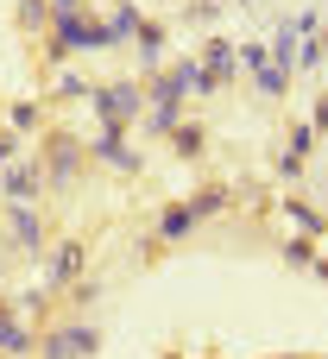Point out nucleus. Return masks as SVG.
<instances>
[{
	"label": "nucleus",
	"instance_id": "1",
	"mask_svg": "<svg viewBox=\"0 0 328 359\" xmlns=\"http://www.w3.org/2000/svg\"><path fill=\"white\" fill-rule=\"evenodd\" d=\"M107 114L126 120V114H133V88H114V95H107Z\"/></svg>",
	"mask_w": 328,
	"mask_h": 359
},
{
	"label": "nucleus",
	"instance_id": "2",
	"mask_svg": "<svg viewBox=\"0 0 328 359\" xmlns=\"http://www.w3.org/2000/svg\"><path fill=\"white\" fill-rule=\"evenodd\" d=\"M82 347H88V334H63V341L51 347V359H70V353H82Z\"/></svg>",
	"mask_w": 328,
	"mask_h": 359
}]
</instances>
